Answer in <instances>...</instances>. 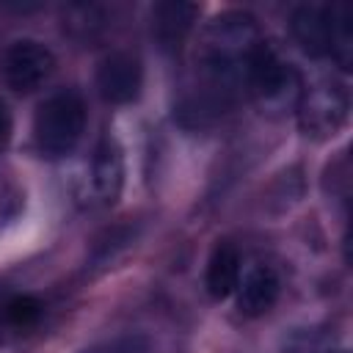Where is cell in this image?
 <instances>
[{
  "mask_svg": "<svg viewBox=\"0 0 353 353\" xmlns=\"http://www.w3.org/2000/svg\"><path fill=\"white\" fill-rule=\"evenodd\" d=\"M41 314H44V309L33 295H14L3 303V323L17 331L33 328L41 320Z\"/></svg>",
  "mask_w": 353,
  "mask_h": 353,
  "instance_id": "4fadbf2b",
  "label": "cell"
},
{
  "mask_svg": "<svg viewBox=\"0 0 353 353\" xmlns=\"http://www.w3.org/2000/svg\"><path fill=\"white\" fill-rule=\"evenodd\" d=\"M102 22H105V17H102V8H97V6L83 3V6H69L63 11V28L80 41L94 39V33L102 28Z\"/></svg>",
  "mask_w": 353,
  "mask_h": 353,
  "instance_id": "5bb4252c",
  "label": "cell"
},
{
  "mask_svg": "<svg viewBox=\"0 0 353 353\" xmlns=\"http://www.w3.org/2000/svg\"><path fill=\"white\" fill-rule=\"evenodd\" d=\"M262 44L265 39L251 14L226 11L215 17L201 33L196 52L199 72L221 94H226L234 85H245L248 66Z\"/></svg>",
  "mask_w": 353,
  "mask_h": 353,
  "instance_id": "6da1fadb",
  "label": "cell"
},
{
  "mask_svg": "<svg viewBox=\"0 0 353 353\" xmlns=\"http://www.w3.org/2000/svg\"><path fill=\"white\" fill-rule=\"evenodd\" d=\"M298 121L301 130L312 138H334L342 124L347 121V91L334 80H320L312 88H303L298 102Z\"/></svg>",
  "mask_w": 353,
  "mask_h": 353,
  "instance_id": "277c9868",
  "label": "cell"
},
{
  "mask_svg": "<svg viewBox=\"0 0 353 353\" xmlns=\"http://www.w3.org/2000/svg\"><path fill=\"white\" fill-rule=\"evenodd\" d=\"M342 69H350L353 61V11L347 6H334V30H331V52Z\"/></svg>",
  "mask_w": 353,
  "mask_h": 353,
  "instance_id": "7c38bea8",
  "label": "cell"
},
{
  "mask_svg": "<svg viewBox=\"0 0 353 353\" xmlns=\"http://www.w3.org/2000/svg\"><path fill=\"white\" fill-rule=\"evenodd\" d=\"M240 273H243V262H240V251L234 243H218L207 259V273H204V284H207V292L212 298H226L237 290V281H240Z\"/></svg>",
  "mask_w": 353,
  "mask_h": 353,
  "instance_id": "8fae6325",
  "label": "cell"
},
{
  "mask_svg": "<svg viewBox=\"0 0 353 353\" xmlns=\"http://www.w3.org/2000/svg\"><path fill=\"white\" fill-rule=\"evenodd\" d=\"M141 85H143V69H141L138 55L127 50H116L99 61L97 88L105 102L127 105L141 94Z\"/></svg>",
  "mask_w": 353,
  "mask_h": 353,
  "instance_id": "8992f818",
  "label": "cell"
},
{
  "mask_svg": "<svg viewBox=\"0 0 353 353\" xmlns=\"http://www.w3.org/2000/svg\"><path fill=\"white\" fill-rule=\"evenodd\" d=\"M199 17V6L182 3V0H165L152 6V36L165 50L174 52L185 44L188 33L193 30V22Z\"/></svg>",
  "mask_w": 353,
  "mask_h": 353,
  "instance_id": "30bf717a",
  "label": "cell"
},
{
  "mask_svg": "<svg viewBox=\"0 0 353 353\" xmlns=\"http://www.w3.org/2000/svg\"><path fill=\"white\" fill-rule=\"evenodd\" d=\"M279 292H281L279 273L270 265L256 262L245 273H240V281H237V309L245 317H259V314L273 309V303L279 301Z\"/></svg>",
  "mask_w": 353,
  "mask_h": 353,
  "instance_id": "9c48e42d",
  "label": "cell"
},
{
  "mask_svg": "<svg viewBox=\"0 0 353 353\" xmlns=\"http://www.w3.org/2000/svg\"><path fill=\"white\" fill-rule=\"evenodd\" d=\"M8 132H11V113H8L6 102L0 99V143L8 138Z\"/></svg>",
  "mask_w": 353,
  "mask_h": 353,
  "instance_id": "9a60e30c",
  "label": "cell"
},
{
  "mask_svg": "<svg viewBox=\"0 0 353 353\" xmlns=\"http://www.w3.org/2000/svg\"><path fill=\"white\" fill-rule=\"evenodd\" d=\"M245 88L254 97V102L259 105V110L270 113V116L295 110L301 102V94H303L298 69L292 63H287L268 41L259 47V52L254 55V61L248 66Z\"/></svg>",
  "mask_w": 353,
  "mask_h": 353,
  "instance_id": "3957f363",
  "label": "cell"
},
{
  "mask_svg": "<svg viewBox=\"0 0 353 353\" xmlns=\"http://www.w3.org/2000/svg\"><path fill=\"white\" fill-rule=\"evenodd\" d=\"M121 185H124V154H121V146L108 135L99 141L94 152L88 190L97 204H113L121 193Z\"/></svg>",
  "mask_w": 353,
  "mask_h": 353,
  "instance_id": "ba28073f",
  "label": "cell"
},
{
  "mask_svg": "<svg viewBox=\"0 0 353 353\" xmlns=\"http://www.w3.org/2000/svg\"><path fill=\"white\" fill-rule=\"evenodd\" d=\"M331 30H334V6L303 3L292 11V36L306 55H314V58L328 55Z\"/></svg>",
  "mask_w": 353,
  "mask_h": 353,
  "instance_id": "52a82bcc",
  "label": "cell"
},
{
  "mask_svg": "<svg viewBox=\"0 0 353 353\" xmlns=\"http://www.w3.org/2000/svg\"><path fill=\"white\" fill-rule=\"evenodd\" d=\"M55 69V55L50 47L33 39H19L6 50L3 58V74L8 88L19 94H30L41 88Z\"/></svg>",
  "mask_w": 353,
  "mask_h": 353,
  "instance_id": "5b68a950",
  "label": "cell"
},
{
  "mask_svg": "<svg viewBox=\"0 0 353 353\" xmlns=\"http://www.w3.org/2000/svg\"><path fill=\"white\" fill-rule=\"evenodd\" d=\"M85 102L80 91L61 88L50 94L33 119V138L44 157H63L69 154L85 132Z\"/></svg>",
  "mask_w": 353,
  "mask_h": 353,
  "instance_id": "7a4b0ae2",
  "label": "cell"
}]
</instances>
